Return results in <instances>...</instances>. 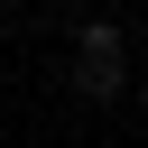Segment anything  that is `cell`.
I'll use <instances>...</instances> for the list:
<instances>
[{
  "label": "cell",
  "instance_id": "cell-1",
  "mask_svg": "<svg viewBox=\"0 0 148 148\" xmlns=\"http://www.w3.org/2000/svg\"><path fill=\"white\" fill-rule=\"evenodd\" d=\"M74 65H120V28H111V18H83V37H74Z\"/></svg>",
  "mask_w": 148,
  "mask_h": 148
},
{
  "label": "cell",
  "instance_id": "cell-2",
  "mask_svg": "<svg viewBox=\"0 0 148 148\" xmlns=\"http://www.w3.org/2000/svg\"><path fill=\"white\" fill-rule=\"evenodd\" d=\"M74 83H83V92H92V102H111V92H120V83H130V74H120V65H83V74H74Z\"/></svg>",
  "mask_w": 148,
  "mask_h": 148
}]
</instances>
